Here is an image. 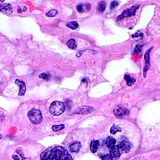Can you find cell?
Wrapping results in <instances>:
<instances>
[{"instance_id": "6da1fadb", "label": "cell", "mask_w": 160, "mask_h": 160, "mask_svg": "<svg viewBox=\"0 0 160 160\" xmlns=\"http://www.w3.org/2000/svg\"><path fill=\"white\" fill-rule=\"evenodd\" d=\"M40 160H73L68 151L61 146L50 147L40 156Z\"/></svg>"}, {"instance_id": "7a4b0ae2", "label": "cell", "mask_w": 160, "mask_h": 160, "mask_svg": "<svg viewBox=\"0 0 160 160\" xmlns=\"http://www.w3.org/2000/svg\"><path fill=\"white\" fill-rule=\"evenodd\" d=\"M64 110H65V105L63 103L59 102V101H55V102L52 103L50 105V113L54 116L60 115L64 112Z\"/></svg>"}, {"instance_id": "3957f363", "label": "cell", "mask_w": 160, "mask_h": 160, "mask_svg": "<svg viewBox=\"0 0 160 160\" xmlns=\"http://www.w3.org/2000/svg\"><path fill=\"white\" fill-rule=\"evenodd\" d=\"M28 116H29V118L30 119L31 122L33 124L40 123L42 122V119H43L41 112L38 110V109H32L31 111H29V113H28Z\"/></svg>"}, {"instance_id": "277c9868", "label": "cell", "mask_w": 160, "mask_h": 160, "mask_svg": "<svg viewBox=\"0 0 160 160\" xmlns=\"http://www.w3.org/2000/svg\"><path fill=\"white\" fill-rule=\"evenodd\" d=\"M138 7L139 6H133L131 7L129 9H127V10H124L123 12V13L121 14V16H119V17H118V20H119V19H122L123 18H126V17H130V16H133V15H134L136 13V10L138 8Z\"/></svg>"}, {"instance_id": "5b68a950", "label": "cell", "mask_w": 160, "mask_h": 160, "mask_svg": "<svg viewBox=\"0 0 160 160\" xmlns=\"http://www.w3.org/2000/svg\"><path fill=\"white\" fill-rule=\"evenodd\" d=\"M118 149L121 154L123 153H128L131 148V143L128 141H122L118 144Z\"/></svg>"}, {"instance_id": "8992f818", "label": "cell", "mask_w": 160, "mask_h": 160, "mask_svg": "<svg viewBox=\"0 0 160 160\" xmlns=\"http://www.w3.org/2000/svg\"><path fill=\"white\" fill-rule=\"evenodd\" d=\"M15 83L18 84L19 86V96H23L24 95L25 92H26V84H25L24 82L21 81V80L16 79L15 80Z\"/></svg>"}, {"instance_id": "52a82bcc", "label": "cell", "mask_w": 160, "mask_h": 160, "mask_svg": "<svg viewBox=\"0 0 160 160\" xmlns=\"http://www.w3.org/2000/svg\"><path fill=\"white\" fill-rule=\"evenodd\" d=\"M114 115L118 118H122L123 117L124 115H127L129 114V110H127L126 109H123V108H120L118 107L115 110H114Z\"/></svg>"}, {"instance_id": "ba28073f", "label": "cell", "mask_w": 160, "mask_h": 160, "mask_svg": "<svg viewBox=\"0 0 160 160\" xmlns=\"http://www.w3.org/2000/svg\"><path fill=\"white\" fill-rule=\"evenodd\" d=\"M121 155V153L118 149V146H114L113 148L110 149V156L111 159H118Z\"/></svg>"}, {"instance_id": "9c48e42d", "label": "cell", "mask_w": 160, "mask_h": 160, "mask_svg": "<svg viewBox=\"0 0 160 160\" xmlns=\"http://www.w3.org/2000/svg\"><path fill=\"white\" fill-rule=\"evenodd\" d=\"M152 49H148V51L145 54V66H144V69H143V73H144V77L146 76V72L148 70L149 66H150V62H149V54L151 52Z\"/></svg>"}, {"instance_id": "30bf717a", "label": "cell", "mask_w": 160, "mask_h": 160, "mask_svg": "<svg viewBox=\"0 0 160 160\" xmlns=\"http://www.w3.org/2000/svg\"><path fill=\"white\" fill-rule=\"evenodd\" d=\"M92 111H93V109L91 108V107H83L82 109H79L75 111V113H79V114H87V113H90Z\"/></svg>"}, {"instance_id": "8fae6325", "label": "cell", "mask_w": 160, "mask_h": 160, "mask_svg": "<svg viewBox=\"0 0 160 160\" xmlns=\"http://www.w3.org/2000/svg\"><path fill=\"white\" fill-rule=\"evenodd\" d=\"M80 148H81V144L79 142H76V143H72L70 146H69V148H70V151L72 153H78L79 151Z\"/></svg>"}, {"instance_id": "7c38bea8", "label": "cell", "mask_w": 160, "mask_h": 160, "mask_svg": "<svg viewBox=\"0 0 160 160\" xmlns=\"http://www.w3.org/2000/svg\"><path fill=\"white\" fill-rule=\"evenodd\" d=\"M107 147L111 149L112 148H113L115 146V143H116V140L113 138V137H109L107 139H106V142H105Z\"/></svg>"}, {"instance_id": "4fadbf2b", "label": "cell", "mask_w": 160, "mask_h": 160, "mask_svg": "<svg viewBox=\"0 0 160 160\" xmlns=\"http://www.w3.org/2000/svg\"><path fill=\"white\" fill-rule=\"evenodd\" d=\"M0 11L3 13H12L13 8L10 4H7V5H4V6H1L0 5Z\"/></svg>"}, {"instance_id": "5bb4252c", "label": "cell", "mask_w": 160, "mask_h": 160, "mask_svg": "<svg viewBox=\"0 0 160 160\" xmlns=\"http://www.w3.org/2000/svg\"><path fill=\"white\" fill-rule=\"evenodd\" d=\"M99 147V142L98 140H94V141H93L91 143V144H90V149H91V151H92V153H96L97 152V150H98V148Z\"/></svg>"}, {"instance_id": "9a60e30c", "label": "cell", "mask_w": 160, "mask_h": 160, "mask_svg": "<svg viewBox=\"0 0 160 160\" xmlns=\"http://www.w3.org/2000/svg\"><path fill=\"white\" fill-rule=\"evenodd\" d=\"M124 79L126 80V83H127V85H128V86H131V85L134 83V81H135V79H132L129 75H125V76H124Z\"/></svg>"}, {"instance_id": "2e32d148", "label": "cell", "mask_w": 160, "mask_h": 160, "mask_svg": "<svg viewBox=\"0 0 160 160\" xmlns=\"http://www.w3.org/2000/svg\"><path fill=\"white\" fill-rule=\"evenodd\" d=\"M68 46L72 49H75L77 48V43H76V41L74 39L72 38L68 42Z\"/></svg>"}, {"instance_id": "e0dca14e", "label": "cell", "mask_w": 160, "mask_h": 160, "mask_svg": "<svg viewBox=\"0 0 160 160\" xmlns=\"http://www.w3.org/2000/svg\"><path fill=\"white\" fill-rule=\"evenodd\" d=\"M67 27H68L71 29H77L79 28V24L76 22H70L67 24Z\"/></svg>"}, {"instance_id": "ac0fdd59", "label": "cell", "mask_w": 160, "mask_h": 160, "mask_svg": "<svg viewBox=\"0 0 160 160\" xmlns=\"http://www.w3.org/2000/svg\"><path fill=\"white\" fill-rule=\"evenodd\" d=\"M105 8H106V3L104 2V1H102V2H100L99 4V11L100 13H103L105 10Z\"/></svg>"}, {"instance_id": "d6986e66", "label": "cell", "mask_w": 160, "mask_h": 160, "mask_svg": "<svg viewBox=\"0 0 160 160\" xmlns=\"http://www.w3.org/2000/svg\"><path fill=\"white\" fill-rule=\"evenodd\" d=\"M119 131H121V129L119 128H118L117 126H115V125H113L110 129V132L112 134H115L117 132H119Z\"/></svg>"}, {"instance_id": "ffe728a7", "label": "cell", "mask_w": 160, "mask_h": 160, "mask_svg": "<svg viewBox=\"0 0 160 160\" xmlns=\"http://www.w3.org/2000/svg\"><path fill=\"white\" fill-rule=\"evenodd\" d=\"M64 129V125L63 124H60V125H54L53 126V130L54 131H59V130L63 129Z\"/></svg>"}, {"instance_id": "44dd1931", "label": "cell", "mask_w": 160, "mask_h": 160, "mask_svg": "<svg viewBox=\"0 0 160 160\" xmlns=\"http://www.w3.org/2000/svg\"><path fill=\"white\" fill-rule=\"evenodd\" d=\"M58 13V11L55 10V9H53V10H50L49 12L47 13V16L49 17H54V16H56Z\"/></svg>"}, {"instance_id": "7402d4cb", "label": "cell", "mask_w": 160, "mask_h": 160, "mask_svg": "<svg viewBox=\"0 0 160 160\" xmlns=\"http://www.w3.org/2000/svg\"><path fill=\"white\" fill-rule=\"evenodd\" d=\"M39 78H40V79H45V80H49L50 79V74H46V73H43V74L39 75Z\"/></svg>"}, {"instance_id": "603a6c76", "label": "cell", "mask_w": 160, "mask_h": 160, "mask_svg": "<svg viewBox=\"0 0 160 160\" xmlns=\"http://www.w3.org/2000/svg\"><path fill=\"white\" fill-rule=\"evenodd\" d=\"M141 52H142L141 46H139V45L136 46L135 49H134V54H140V55H141Z\"/></svg>"}, {"instance_id": "cb8c5ba5", "label": "cell", "mask_w": 160, "mask_h": 160, "mask_svg": "<svg viewBox=\"0 0 160 160\" xmlns=\"http://www.w3.org/2000/svg\"><path fill=\"white\" fill-rule=\"evenodd\" d=\"M12 158L14 160H24V158L23 157V155H22V156H20V155H17V154H14V155H13Z\"/></svg>"}, {"instance_id": "d4e9b609", "label": "cell", "mask_w": 160, "mask_h": 160, "mask_svg": "<svg viewBox=\"0 0 160 160\" xmlns=\"http://www.w3.org/2000/svg\"><path fill=\"white\" fill-rule=\"evenodd\" d=\"M118 5V1H113V2H112V3H111L110 8L111 9H113V8H116Z\"/></svg>"}, {"instance_id": "484cf974", "label": "cell", "mask_w": 160, "mask_h": 160, "mask_svg": "<svg viewBox=\"0 0 160 160\" xmlns=\"http://www.w3.org/2000/svg\"><path fill=\"white\" fill-rule=\"evenodd\" d=\"M102 160H111V156L110 154H105V155H103L101 157Z\"/></svg>"}, {"instance_id": "4316f807", "label": "cell", "mask_w": 160, "mask_h": 160, "mask_svg": "<svg viewBox=\"0 0 160 160\" xmlns=\"http://www.w3.org/2000/svg\"><path fill=\"white\" fill-rule=\"evenodd\" d=\"M77 9H78V11L79 13H82L83 11V5L82 4H80V5H78L77 7Z\"/></svg>"}, {"instance_id": "83f0119b", "label": "cell", "mask_w": 160, "mask_h": 160, "mask_svg": "<svg viewBox=\"0 0 160 160\" xmlns=\"http://www.w3.org/2000/svg\"><path fill=\"white\" fill-rule=\"evenodd\" d=\"M139 36H143V34H142L141 33H136V34L132 35V37L133 38H137V37H139Z\"/></svg>"}, {"instance_id": "f1b7e54d", "label": "cell", "mask_w": 160, "mask_h": 160, "mask_svg": "<svg viewBox=\"0 0 160 160\" xmlns=\"http://www.w3.org/2000/svg\"><path fill=\"white\" fill-rule=\"evenodd\" d=\"M82 54H83V52H79V53H78V54H77V56H78V57H79V56H81L82 55Z\"/></svg>"}, {"instance_id": "f546056e", "label": "cell", "mask_w": 160, "mask_h": 160, "mask_svg": "<svg viewBox=\"0 0 160 160\" xmlns=\"http://www.w3.org/2000/svg\"><path fill=\"white\" fill-rule=\"evenodd\" d=\"M1 138H2V135L0 134V139H1Z\"/></svg>"}]
</instances>
